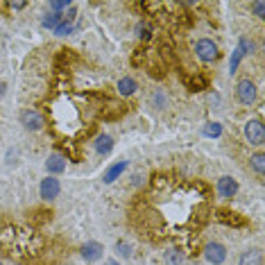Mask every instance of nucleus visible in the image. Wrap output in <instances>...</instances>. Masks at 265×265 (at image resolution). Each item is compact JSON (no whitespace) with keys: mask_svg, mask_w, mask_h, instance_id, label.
I'll return each mask as SVG.
<instances>
[{"mask_svg":"<svg viewBox=\"0 0 265 265\" xmlns=\"http://www.w3.org/2000/svg\"><path fill=\"white\" fill-rule=\"evenodd\" d=\"M245 138L249 141V145H256V147H261L265 143V129H263V123L258 118L245 123Z\"/></svg>","mask_w":265,"mask_h":265,"instance_id":"nucleus-4","label":"nucleus"},{"mask_svg":"<svg viewBox=\"0 0 265 265\" xmlns=\"http://www.w3.org/2000/svg\"><path fill=\"white\" fill-rule=\"evenodd\" d=\"M46 170L50 177L55 175H61V172L66 170V159L59 157V154H50V157L46 159Z\"/></svg>","mask_w":265,"mask_h":265,"instance_id":"nucleus-11","label":"nucleus"},{"mask_svg":"<svg viewBox=\"0 0 265 265\" xmlns=\"http://www.w3.org/2000/svg\"><path fill=\"white\" fill-rule=\"evenodd\" d=\"M134 34L141 39V41H147V39H152V25L147 21L136 23V27H134Z\"/></svg>","mask_w":265,"mask_h":265,"instance_id":"nucleus-17","label":"nucleus"},{"mask_svg":"<svg viewBox=\"0 0 265 265\" xmlns=\"http://www.w3.org/2000/svg\"><path fill=\"white\" fill-rule=\"evenodd\" d=\"M195 57L204 64H213L220 57V48L213 39H197L195 41Z\"/></svg>","mask_w":265,"mask_h":265,"instance_id":"nucleus-1","label":"nucleus"},{"mask_svg":"<svg viewBox=\"0 0 265 265\" xmlns=\"http://www.w3.org/2000/svg\"><path fill=\"white\" fill-rule=\"evenodd\" d=\"M252 41H247V39L245 36H240L238 39V48H236L234 52H231V59H229V73L234 75L236 70H238V66H240V61L245 59V57L249 55V52H252Z\"/></svg>","mask_w":265,"mask_h":265,"instance_id":"nucleus-5","label":"nucleus"},{"mask_svg":"<svg viewBox=\"0 0 265 265\" xmlns=\"http://www.w3.org/2000/svg\"><path fill=\"white\" fill-rule=\"evenodd\" d=\"M18 120H21V125L27 132H41V129L46 127V118H43L36 109H23Z\"/></svg>","mask_w":265,"mask_h":265,"instance_id":"nucleus-3","label":"nucleus"},{"mask_svg":"<svg viewBox=\"0 0 265 265\" xmlns=\"http://www.w3.org/2000/svg\"><path fill=\"white\" fill-rule=\"evenodd\" d=\"M127 170V161H116L111 163V166L104 170V175H102V181L104 184H113L116 179H120L123 177V172Z\"/></svg>","mask_w":265,"mask_h":265,"instance_id":"nucleus-10","label":"nucleus"},{"mask_svg":"<svg viewBox=\"0 0 265 265\" xmlns=\"http://www.w3.org/2000/svg\"><path fill=\"white\" fill-rule=\"evenodd\" d=\"M7 7L14 9V12H18V9H25L27 5H25V3H7Z\"/></svg>","mask_w":265,"mask_h":265,"instance_id":"nucleus-26","label":"nucleus"},{"mask_svg":"<svg viewBox=\"0 0 265 265\" xmlns=\"http://www.w3.org/2000/svg\"><path fill=\"white\" fill-rule=\"evenodd\" d=\"M5 95V82H0V98Z\"/></svg>","mask_w":265,"mask_h":265,"instance_id":"nucleus-29","label":"nucleus"},{"mask_svg":"<svg viewBox=\"0 0 265 265\" xmlns=\"http://www.w3.org/2000/svg\"><path fill=\"white\" fill-rule=\"evenodd\" d=\"M184 261H186V254L179 247H172L166 252V265H184Z\"/></svg>","mask_w":265,"mask_h":265,"instance_id":"nucleus-15","label":"nucleus"},{"mask_svg":"<svg viewBox=\"0 0 265 265\" xmlns=\"http://www.w3.org/2000/svg\"><path fill=\"white\" fill-rule=\"evenodd\" d=\"M215 191H218L220 200H231V197H236V193H238V181H236L234 177L224 175V177H220V179H218Z\"/></svg>","mask_w":265,"mask_h":265,"instance_id":"nucleus-8","label":"nucleus"},{"mask_svg":"<svg viewBox=\"0 0 265 265\" xmlns=\"http://www.w3.org/2000/svg\"><path fill=\"white\" fill-rule=\"evenodd\" d=\"M204 258L211 265H222L227 261V247L222 243H209L204 247Z\"/></svg>","mask_w":265,"mask_h":265,"instance_id":"nucleus-7","label":"nucleus"},{"mask_svg":"<svg viewBox=\"0 0 265 265\" xmlns=\"http://www.w3.org/2000/svg\"><path fill=\"white\" fill-rule=\"evenodd\" d=\"M104 265H120L118 261H113V258H109V261H104Z\"/></svg>","mask_w":265,"mask_h":265,"instance_id":"nucleus-28","label":"nucleus"},{"mask_svg":"<svg viewBox=\"0 0 265 265\" xmlns=\"http://www.w3.org/2000/svg\"><path fill=\"white\" fill-rule=\"evenodd\" d=\"M59 193H61V184L57 177L48 175L46 179H41V184H39V195H41L43 202H52L55 197H59Z\"/></svg>","mask_w":265,"mask_h":265,"instance_id":"nucleus-6","label":"nucleus"},{"mask_svg":"<svg viewBox=\"0 0 265 265\" xmlns=\"http://www.w3.org/2000/svg\"><path fill=\"white\" fill-rule=\"evenodd\" d=\"M256 95H258V89L249 77L247 80H240L238 84H236V100H238L240 104H245V107L256 102Z\"/></svg>","mask_w":265,"mask_h":265,"instance_id":"nucleus-2","label":"nucleus"},{"mask_svg":"<svg viewBox=\"0 0 265 265\" xmlns=\"http://www.w3.org/2000/svg\"><path fill=\"white\" fill-rule=\"evenodd\" d=\"M263 256L258 249H249V252H243V256H240L238 265H261Z\"/></svg>","mask_w":265,"mask_h":265,"instance_id":"nucleus-16","label":"nucleus"},{"mask_svg":"<svg viewBox=\"0 0 265 265\" xmlns=\"http://www.w3.org/2000/svg\"><path fill=\"white\" fill-rule=\"evenodd\" d=\"M252 12H254V16L256 18H265V3H252Z\"/></svg>","mask_w":265,"mask_h":265,"instance_id":"nucleus-25","label":"nucleus"},{"mask_svg":"<svg viewBox=\"0 0 265 265\" xmlns=\"http://www.w3.org/2000/svg\"><path fill=\"white\" fill-rule=\"evenodd\" d=\"M70 7H75L70 0H55V3H50V9H52L55 14H66Z\"/></svg>","mask_w":265,"mask_h":265,"instance_id":"nucleus-20","label":"nucleus"},{"mask_svg":"<svg viewBox=\"0 0 265 265\" xmlns=\"http://www.w3.org/2000/svg\"><path fill=\"white\" fill-rule=\"evenodd\" d=\"M116 254L123 258H129L132 256V245H129L127 240H118V243H116Z\"/></svg>","mask_w":265,"mask_h":265,"instance_id":"nucleus-22","label":"nucleus"},{"mask_svg":"<svg viewBox=\"0 0 265 265\" xmlns=\"http://www.w3.org/2000/svg\"><path fill=\"white\" fill-rule=\"evenodd\" d=\"M73 30H75V25H73V23L61 21L59 25L55 27V34H57V36H66V34H70V32H73Z\"/></svg>","mask_w":265,"mask_h":265,"instance_id":"nucleus-23","label":"nucleus"},{"mask_svg":"<svg viewBox=\"0 0 265 265\" xmlns=\"http://www.w3.org/2000/svg\"><path fill=\"white\" fill-rule=\"evenodd\" d=\"M188 86H191V91H204V89H209V80L202 77V75H195L188 82Z\"/></svg>","mask_w":265,"mask_h":265,"instance_id":"nucleus-21","label":"nucleus"},{"mask_svg":"<svg viewBox=\"0 0 265 265\" xmlns=\"http://www.w3.org/2000/svg\"><path fill=\"white\" fill-rule=\"evenodd\" d=\"M116 89H118V93L123 95V98H129V95L136 93L138 84H136V80H134V77H120L118 84H116Z\"/></svg>","mask_w":265,"mask_h":265,"instance_id":"nucleus-12","label":"nucleus"},{"mask_svg":"<svg viewBox=\"0 0 265 265\" xmlns=\"http://www.w3.org/2000/svg\"><path fill=\"white\" fill-rule=\"evenodd\" d=\"M80 254H82V258H84V261H89V263H95V261H100V258H102V254H104V247H102V245H100V243H95V240H91V243L82 245Z\"/></svg>","mask_w":265,"mask_h":265,"instance_id":"nucleus-9","label":"nucleus"},{"mask_svg":"<svg viewBox=\"0 0 265 265\" xmlns=\"http://www.w3.org/2000/svg\"><path fill=\"white\" fill-rule=\"evenodd\" d=\"M61 23V14H55V12H50V14H46L43 16V21H41V25H43V30H52L55 32V27Z\"/></svg>","mask_w":265,"mask_h":265,"instance_id":"nucleus-18","label":"nucleus"},{"mask_svg":"<svg viewBox=\"0 0 265 265\" xmlns=\"http://www.w3.org/2000/svg\"><path fill=\"white\" fill-rule=\"evenodd\" d=\"M0 265H3V263H0Z\"/></svg>","mask_w":265,"mask_h":265,"instance_id":"nucleus-30","label":"nucleus"},{"mask_svg":"<svg viewBox=\"0 0 265 265\" xmlns=\"http://www.w3.org/2000/svg\"><path fill=\"white\" fill-rule=\"evenodd\" d=\"M93 147H95V152H98L100 157H104V154H109L113 150V138L109 136V134H100V136L95 138Z\"/></svg>","mask_w":265,"mask_h":265,"instance_id":"nucleus-13","label":"nucleus"},{"mask_svg":"<svg viewBox=\"0 0 265 265\" xmlns=\"http://www.w3.org/2000/svg\"><path fill=\"white\" fill-rule=\"evenodd\" d=\"M202 134H204L206 138H218V136H222V125L220 123H206L204 129H202Z\"/></svg>","mask_w":265,"mask_h":265,"instance_id":"nucleus-19","label":"nucleus"},{"mask_svg":"<svg viewBox=\"0 0 265 265\" xmlns=\"http://www.w3.org/2000/svg\"><path fill=\"white\" fill-rule=\"evenodd\" d=\"M249 166H252V170L256 172L258 177H263L265 175V154L263 152L252 154V157H249Z\"/></svg>","mask_w":265,"mask_h":265,"instance_id":"nucleus-14","label":"nucleus"},{"mask_svg":"<svg viewBox=\"0 0 265 265\" xmlns=\"http://www.w3.org/2000/svg\"><path fill=\"white\" fill-rule=\"evenodd\" d=\"M209 100H211V102H220V95H218V93H211Z\"/></svg>","mask_w":265,"mask_h":265,"instance_id":"nucleus-27","label":"nucleus"},{"mask_svg":"<svg viewBox=\"0 0 265 265\" xmlns=\"http://www.w3.org/2000/svg\"><path fill=\"white\" fill-rule=\"evenodd\" d=\"M152 104L154 107H166V93H163V91H154L152 93Z\"/></svg>","mask_w":265,"mask_h":265,"instance_id":"nucleus-24","label":"nucleus"}]
</instances>
